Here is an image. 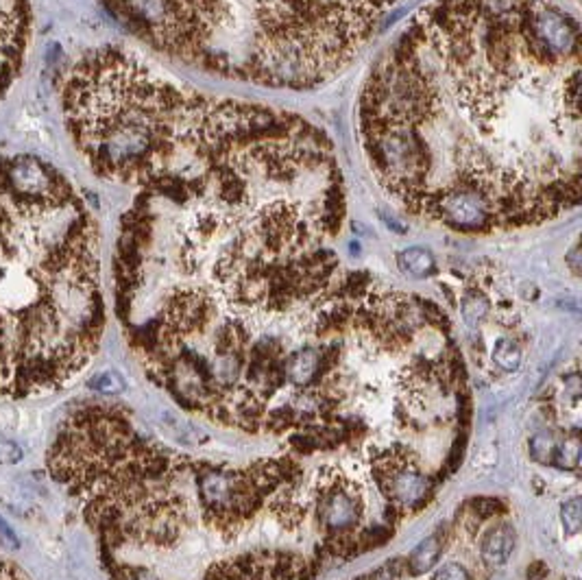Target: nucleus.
<instances>
[{
	"mask_svg": "<svg viewBox=\"0 0 582 580\" xmlns=\"http://www.w3.org/2000/svg\"><path fill=\"white\" fill-rule=\"evenodd\" d=\"M545 0H434L364 79L358 136L399 208L461 234L578 208L580 53L554 51Z\"/></svg>",
	"mask_w": 582,
	"mask_h": 580,
	"instance_id": "f257e3e1",
	"label": "nucleus"
},
{
	"mask_svg": "<svg viewBox=\"0 0 582 580\" xmlns=\"http://www.w3.org/2000/svg\"><path fill=\"white\" fill-rule=\"evenodd\" d=\"M98 225L62 170L0 155V397L42 395L101 345Z\"/></svg>",
	"mask_w": 582,
	"mask_h": 580,
	"instance_id": "f03ea898",
	"label": "nucleus"
},
{
	"mask_svg": "<svg viewBox=\"0 0 582 580\" xmlns=\"http://www.w3.org/2000/svg\"><path fill=\"white\" fill-rule=\"evenodd\" d=\"M153 51L273 90L338 77L399 0H101Z\"/></svg>",
	"mask_w": 582,
	"mask_h": 580,
	"instance_id": "7ed1b4c3",
	"label": "nucleus"
},
{
	"mask_svg": "<svg viewBox=\"0 0 582 580\" xmlns=\"http://www.w3.org/2000/svg\"><path fill=\"white\" fill-rule=\"evenodd\" d=\"M204 522L220 533H234L262 509L270 493L293 483L301 467L293 459H262L246 467L195 465Z\"/></svg>",
	"mask_w": 582,
	"mask_h": 580,
	"instance_id": "20e7f679",
	"label": "nucleus"
},
{
	"mask_svg": "<svg viewBox=\"0 0 582 580\" xmlns=\"http://www.w3.org/2000/svg\"><path fill=\"white\" fill-rule=\"evenodd\" d=\"M364 518V491L356 480L338 469L319 471L317 478V522L323 530V557L349 559L362 552L360 548V524Z\"/></svg>",
	"mask_w": 582,
	"mask_h": 580,
	"instance_id": "39448f33",
	"label": "nucleus"
},
{
	"mask_svg": "<svg viewBox=\"0 0 582 580\" xmlns=\"http://www.w3.org/2000/svg\"><path fill=\"white\" fill-rule=\"evenodd\" d=\"M371 467L379 491L397 518L419 510L432 495V478L426 474L421 459L411 447L395 443L373 450Z\"/></svg>",
	"mask_w": 582,
	"mask_h": 580,
	"instance_id": "423d86ee",
	"label": "nucleus"
},
{
	"mask_svg": "<svg viewBox=\"0 0 582 580\" xmlns=\"http://www.w3.org/2000/svg\"><path fill=\"white\" fill-rule=\"evenodd\" d=\"M319 565L293 552L260 550L214 565L205 580H310L317 576Z\"/></svg>",
	"mask_w": 582,
	"mask_h": 580,
	"instance_id": "0eeeda50",
	"label": "nucleus"
},
{
	"mask_svg": "<svg viewBox=\"0 0 582 580\" xmlns=\"http://www.w3.org/2000/svg\"><path fill=\"white\" fill-rule=\"evenodd\" d=\"M33 36L29 0H0V101L7 96L27 62Z\"/></svg>",
	"mask_w": 582,
	"mask_h": 580,
	"instance_id": "6e6552de",
	"label": "nucleus"
},
{
	"mask_svg": "<svg viewBox=\"0 0 582 580\" xmlns=\"http://www.w3.org/2000/svg\"><path fill=\"white\" fill-rule=\"evenodd\" d=\"M512 550H515V530L508 524H500L488 528L480 539V557L486 565L502 568L508 563Z\"/></svg>",
	"mask_w": 582,
	"mask_h": 580,
	"instance_id": "1a4fd4ad",
	"label": "nucleus"
},
{
	"mask_svg": "<svg viewBox=\"0 0 582 580\" xmlns=\"http://www.w3.org/2000/svg\"><path fill=\"white\" fill-rule=\"evenodd\" d=\"M441 552H443V539H441V533H436L412 550L411 557H408L406 561V572H411L412 576H421V574L430 572L434 565L438 563V559H441Z\"/></svg>",
	"mask_w": 582,
	"mask_h": 580,
	"instance_id": "9d476101",
	"label": "nucleus"
},
{
	"mask_svg": "<svg viewBox=\"0 0 582 580\" xmlns=\"http://www.w3.org/2000/svg\"><path fill=\"white\" fill-rule=\"evenodd\" d=\"M397 264L403 273L412 278H426L434 271V255L423 247H411L397 255Z\"/></svg>",
	"mask_w": 582,
	"mask_h": 580,
	"instance_id": "9b49d317",
	"label": "nucleus"
},
{
	"mask_svg": "<svg viewBox=\"0 0 582 580\" xmlns=\"http://www.w3.org/2000/svg\"><path fill=\"white\" fill-rule=\"evenodd\" d=\"M493 362L502 369V371H517L521 367V349L512 338H497L493 345Z\"/></svg>",
	"mask_w": 582,
	"mask_h": 580,
	"instance_id": "f8f14e48",
	"label": "nucleus"
},
{
	"mask_svg": "<svg viewBox=\"0 0 582 580\" xmlns=\"http://www.w3.org/2000/svg\"><path fill=\"white\" fill-rule=\"evenodd\" d=\"M580 463V441L578 436L574 439H567L563 443H559L554 452V459H552V465L561 467V469H576Z\"/></svg>",
	"mask_w": 582,
	"mask_h": 580,
	"instance_id": "ddd939ff",
	"label": "nucleus"
},
{
	"mask_svg": "<svg viewBox=\"0 0 582 580\" xmlns=\"http://www.w3.org/2000/svg\"><path fill=\"white\" fill-rule=\"evenodd\" d=\"M461 312H462V319H465L467 326H478V323H480L482 319L488 314L486 297L485 294H478V293L467 294V297L462 299Z\"/></svg>",
	"mask_w": 582,
	"mask_h": 580,
	"instance_id": "4468645a",
	"label": "nucleus"
},
{
	"mask_svg": "<svg viewBox=\"0 0 582 580\" xmlns=\"http://www.w3.org/2000/svg\"><path fill=\"white\" fill-rule=\"evenodd\" d=\"M556 447H559V441H554V436L547 435V432H539V435L532 436L530 454L539 463H552Z\"/></svg>",
	"mask_w": 582,
	"mask_h": 580,
	"instance_id": "2eb2a0df",
	"label": "nucleus"
},
{
	"mask_svg": "<svg viewBox=\"0 0 582 580\" xmlns=\"http://www.w3.org/2000/svg\"><path fill=\"white\" fill-rule=\"evenodd\" d=\"M403 572H406V563H403L402 559H393V561H387L382 568L364 574V576H360L358 580H402Z\"/></svg>",
	"mask_w": 582,
	"mask_h": 580,
	"instance_id": "dca6fc26",
	"label": "nucleus"
},
{
	"mask_svg": "<svg viewBox=\"0 0 582 580\" xmlns=\"http://www.w3.org/2000/svg\"><path fill=\"white\" fill-rule=\"evenodd\" d=\"M582 506H580V498H571L567 500L563 504V510H561V519H563V526L567 528V533L576 534L580 530L582 524Z\"/></svg>",
	"mask_w": 582,
	"mask_h": 580,
	"instance_id": "f3484780",
	"label": "nucleus"
},
{
	"mask_svg": "<svg viewBox=\"0 0 582 580\" xmlns=\"http://www.w3.org/2000/svg\"><path fill=\"white\" fill-rule=\"evenodd\" d=\"M90 386L95 388V391H101V393H107V395H113V393H121L122 388H125V380H122L118 373L105 371V373H98V376L92 377Z\"/></svg>",
	"mask_w": 582,
	"mask_h": 580,
	"instance_id": "a211bd4d",
	"label": "nucleus"
},
{
	"mask_svg": "<svg viewBox=\"0 0 582 580\" xmlns=\"http://www.w3.org/2000/svg\"><path fill=\"white\" fill-rule=\"evenodd\" d=\"M432 580H470V572L461 563H445L436 569Z\"/></svg>",
	"mask_w": 582,
	"mask_h": 580,
	"instance_id": "6ab92c4d",
	"label": "nucleus"
},
{
	"mask_svg": "<svg viewBox=\"0 0 582 580\" xmlns=\"http://www.w3.org/2000/svg\"><path fill=\"white\" fill-rule=\"evenodd\" d=\"M0 580H29V578L20 572L16 565H12L7 559L0 557Z\"/></svg>",
	"mask_w": 582,
	"mask_h": 580,
	"instance_id": "aec40b11",
	"label": "nucleus"
},
{
	"mask_svg": "<svg viewBox=\"0 0 582 580\" xmlns=\"http://www.w3.org/2000/svg\"><path fill=\"white\" fill-rule=\"evenodd\" d=\"M571 264H574V273L578 275V247H574V258H571Z\"/></svg>",
	"mask_w": 582,
	"mask_h": 580,
	"instance_id": "412c9836",
	"label": "nucleus"
}]
</instances>
